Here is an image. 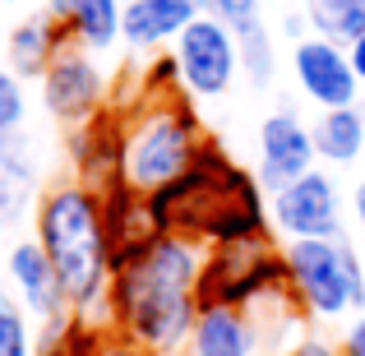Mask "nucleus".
Listing matches in <instances>:
<instances>
[{"mask_svg":"<svg viewBox=\"0 0 365 356\" xmlns=\"http://www.w3.org/2000/svg\"><path fill=\"white\" fill-rule=\"evenodd\" d=\"M208 250L190 236L153 232L134 245L111 250V287L102 320L116 324L120 338L139 342L153 356H180L199 324L195 287Z\"/></svg>","mask_w":365,"mask_h":356,"instance_id":"f257e3e1","label":"nucleus"},{"mask_svg":"<svg viewBox=\"0 0 365 356\" xmlns=\"http://www.w3.org/2000/svg\"><path fill=\"white\" fill-rule=\"evenodd\" d=\"M148 218L158 232H176L199 240L204 250L259 245L268 240L273 218H264V185L241 162L227 158L217 139H204L176 180L148 195Z\"/></svg>","mask_w":365,"mask_h":356,"instance_id":"f03ea898","label":"nucleus"},{"mask_svg":"<svg viewBox=\"0 0 365 356\" xmlns=\"http://www.w3.org/2000/svg\"><path fill=\"white\" fill-rule=\"evenodd\" d=\"M37 240L56 264L74 315H102L111 287V236L102 213V190L70 180L37 199Z\"/></svg>","mask_w":365,"mask_h":356,"instance_id":"7ed1b4c3","label":"nucleus"},{"mask_svg":"<svg viewBox=\"0 0 365 356\" xmlns=\"http://www.w3.org/2000/svg\"><path fill=\"white\" fill-rule=\"evenodd\" d=\"M204 139L208 134L190 93L139 102V111L125 116V180L143 195H153L167 180H176L180 171H190Z\"/></svg>","mask_w":365,"mask_h":356,"instance_id":"20e7f679","label":"nucleus"},{"mask_svg":"<svg viewBox=\"0 0 365 356\" xmlns=\"http://www.w3.org/2000/svg\"><path fill=\"white\" fill-rule=\"evenodd\" d=\"M277 296H296V292H292L287 250H277L273 240L227 245L204 255V273H199V287H195L199 310H217V305L255 310V305L277 301Z\"/></svg>","mask_w":365,"mask_h":356,"instance_id":"39448f33","label":"nucleus"},{"mask_svg":"<svg viewBox=\"0 0 365 356\" xmlns=\"http://www.w3.org/2000/svg\"><path fill=\"white\" fill-rule=\"evenodd\" d=\"M292 292L319 320H338L365 305V268L347 240H287Z\"/></svg>","mask_w":365,"mask_h":356,"instance_id":"423d86ee","label":"nucleus"},{"mask_svg":"<svg viewBox=\"0 0 365 356\" xmlns=\"http://www.w3.org/2000/svg\"><path fill=\"white\" fill-rule=\"evenodd\" d=\"M171 51L180 61V83H185L190 98H222L232 88V79L241 74V42L213 14H199L171 42Z\"/></svg>","mask_w":365,"mask_h":356,"instance_id":"0eeeda50","label":"nucleus"},{"mask_svg":"<svg viewBox=\"0 0 365 356\" xmlns=\"http://www.w3.org/2000/svg\"><path fill=\"white\" fill-rule=\"evenodd\" d=\"M268 218L287 240H338L342 236V195L319 167L301 180L268 195Z\"/></svg>","mask_w":365,"mask_h":356,"instance_id":"6e6552de","label":"nucleus"},{"mask_svg":"<svg viewBox=\"0 0 365 356\" xmlns=\"http://www.w3.org/2000/svg\"><path fill=\"white\" fill-rule=\"evenodd\" d=\"M42 102L56 121L65 125H83L102 111L107 102V79H102L98 61L88 56V46H65L42 74Z\"/></svg>","mask_w":365,"mask_h":356,"instance_id":"1a4fd4ad","label":"nucleus"},{"mask_svg":"<svg viewBox=\"0 0 365 356\" xmlns=\"http://www.w3.org/2000/svg\"><path fill=\"white\" fill-rule=\"evenodd\" d=\"M292 70H296V83L310 102H319L324 111H338V107H356V93H361V79L351 70V56L347 46L329 42V37H301L292 51Z\"/></svg>","mask_w":365,"mask_h":356,"instance_id":"9d476101","label":"nucleus"},{"mask_svg":"<svg viewBox=\"0 0 365 356\" xmlns=\"http://www.w3.org/2000/svg\"><path fill=\"white\" fill-rule=\"evenodd\" d=\"M319 148H314V130L292 111H273L259 125V185L273 190L301 180L305 171H314Z\"/></svg>","mask_w":365,"mask_h":356,"instance_id":"9b49d317","label":"nucleus"},{"mask_svg":"<svg viewBox=\"0 0 365 356\" xmlns=\"http://www.w3.org/2000/svg\"><path fill=\"white\" fill-rule=\"evenodd\" d=\"M9 278H14V287H19L24 310L37 315V320L46 324V338H56V333L70 324L74 305H70V296H65L61 278H56V264L46 259V250H42V240H37V236L33 240H19V245L9 250Z\"/></svg>","mask_w":365,"mask_h":356,"instance_id":"f8f14e48","label":"nucleus"},{"mask_svg":"<svg viewBox=\"0 0 365 356\" xmlns=\"http://www.w3.org/2000/svg\"><path fill=\"white\" fill-rule=\"evenodd\" d=\"M70 158L83 185L107 190L125 180V116L120 111H98L70 134Z\"/></svg>","mask_w":365,"mask_h":356,"instance_id":"ddd939ff","label":"nucleus"},{"mask_svg":"<svg viewBox=\"0 0 365 356\" xmlns=\"http://www.w3.org/2000/svg\"><path fill=\"white\" fill-rule=\"evenodd\" d=\"M199 14H208L204 0H130L125 5V37L134 51H158L176 42Z\"/></svg>","mask_w":365,"mask_h":356,"instance_id":"4468645a","label":"nucleus"},{"mask_svg":"<svg viewBox=\"0 0 365 356\" xmlns=\"http://www.w3.org/2000/svg\"><path fill=\"white\" fill-rule=\"evenodd\" d=\"M65 46H74V37H70V28H65L61 19H51V14H28L24 24L9 28V37H5V61H9V70H14L19 79H42L46 65H51Z\"/></svg>","mask_w":365,"mask_h":356,"instance_id":"2eb2a0df","label":"nucleus"},{"mask_svg":"<svg viewBox=\"0 0 365 356\" xmlns=\"http://www.w3.org/2000/svg\"><path fill=\"white\" fill-rule=\"evenodd\" d=\"M259 352V320L250 310H199V324L190 333L185 356H255Z\"/></svg>","mask_w":365,"mask_h":356,"instance_id":"dca6fc26","label":"nucleus"},{"mask_svg":"<svg viewBox=\"0 0 365 356\" xmlns=\"http://www.w3.org/2000/svg\"><path fill=\"white\" fill-rule=\"evenodd\" d=\"M310 130H314V148H319V158L333 162V167H347V162H356L365 153V116L356 107L324 111Z\"/></svg>","mask_w":365,"mask_h":356,"instance_id":"f3484780","label":"nucleus"},{"mask_svg":"<svg viewBox=\"0 0 365 356\" xmlns=\"http://www.w3.org/2000/svg\"><path fill=\"white\" fill-rule=\"evenodd\" d=\"M65 28L79 46L107 51V46H116V37H125V5L120 0H79Z\"/></svg>","mask_w":365,"mask_h":356,"instance_id":"a211bd4d","label":"nucleus"},{"mask_svg":"<svg viewBox=\"0 0 365 356\" xmlns=\"http://www.w3.org/2000/svg\"><path fill=\"white\" fill-rule=\"evenodd\" d=\"M314 37H329L338 46H351L356 37H365V0H310L305 5Z\"/></svg>","mask_w":365,"mask_h":356,"instance_id":"6ab92c4d","label":"nucleus"},{"mask_svg":"<svg viewBox=\"0 0 365 356\" xmlns=\"http://www.w3.org/2000/svg\"><path fill=\"white\" fill-rule=\"evenodd\" d=\"M241 42V74L250 83H273V74H277V51H273V37H268V28L259 24V28H250V33L236 37Z\"/></svg>","mask_w":365,"mask_h":356,"instance_id":"aec40b11","label":"nucleus"},{"mask_svg":"<svg viewBox=\"0 0 365 356\" xmlns=\"http://www.w3.org/2000/svg\"><path fill=\"white\" fill-rule=\"evenodd\" d=\"M176 93H185L176 51H153V61L143 65V74H139V98L143 102H162V98H176Z\"/></svg>","mask_w":365,"mask_h":356,"instance_id":"412c9836","label":"nucleus"},{"mask_svg":"<svg viewBox=\"0 0 365 356\" xmlns=\"http://www.w3.org/2000/svg\"><path fill=\"white\" fill-rule=\"evenodd\" d=\"M0 356H33V329H28L24 301L0 292Z\"/></svg>","mask_w":365,"mask_h":356,"instance_id":"4be33fe9","label":"nucleus"},{"mask_svg":"<svg viewBox=\"0 0 365 356\" xmlns=\"http://www.w3.org/2000/svg\"><path fill=\"white\" fill-rule=\"evenodd\" d=\"M204 5H208V14L222 19L236 37L264 24V0H204Z\"/></svg>","mask_w":365,"mask_h":356,"instance_id":"5701e85b","label":"nucleus"},{"mask_svg":"<svg viewBox=\"0 0 365 356\" xmlns=\"http://www.w3.org/2000/svg\"><path fill=\"white\" fill-rule=\"evenodd\" d=\"M24 111H28V98H24V83L9 65H0V134H14L24 125Z\"/></svg>","mask_w":365,"mask_h":356,"instance_id":"b1692460","label":"nucleus"},{"mask_svg":"<svg viewBox=\"0 0 365 356\" xmlns=\"http://www.w3.org/2000/svg\"><path fill=\"white\" fill-rule=\"evenodd\" d=\"M28 204H33V180H19L9 171H0V232L14 227L28 213Z\"/></svg>","mask_w":365,"mask_h":356,"instance_id":"393cba45","label":"nucleus"},{"mask_svg":"<svg viewBox=\"0 0 365 356\" xmlns=\"http://www.w3.org/2000/svg\"><path fill=\"white\" fill-rule=\"evenodd\" d=\"M287 356H342V347H333V342H324V338H301V342L287 347Z\"/></svg>","mask_w":365,"mask_h":356,"instance_id":"a878e982","label":"nucleus"},{"mask_svg":"<svg viewBox=\"0 0 365 356\" xmlns=\"http://www.w3.org/2000/svg\"><path fill=\"white\" fill-rule=\"evenodd\" d=\"M98 356H153V352H143L139 342H130V338H116V333H111L107 342H102V352Z\"/></svg>","mask_w":365,"mask_h":356,"instance_id":"bb28decb","label":"nucleus"},{"mask_svg":"<svg viewBox=\"0 0 365 356\" xmlns=\"http://www.w3.org/2000/svg\"><path fill=\"white\" fill-rule=\"evenodd\" d=\"M342 356H365V315L347 329V338H342Z\"/></svg>","mask_w":365,"mask_h":356,"instance_id":"cd10ccee","label":"nucleus"},{"mask_svg":"<svg viewBox=\"0 0 365 356\" xmlns=\"http://www.w3.org/2000/svg\"><path fill=\"white\" fill-rule=\"evenodd\" d=\"M347 56H351V70H356V79L365 83V37H356V42L347 46Z\"/></svg>","mask_w":365,"mask_h":356,"instance_id":"c85d7f7f","label":"nucleus"},{"mask_svg":"<svg viewBox=\"0 0 365 356\" xmlns=\"http://www.w3.org/2000/svg\"><path fill=\"white\" fill-rule=\"evenodd\" d=\"M351 213H356V223H361V232H365V180L351 190Z\"/></svg>","mask_w":365,"mask_h":356,"instance_id":"c756f323","label":"nucleus"},{"mask_svg":"<svg viewBox=\"0 0 365 356\" xmlns=\"http://www.w3.org/2000/svg\"><path fill=\"white\" fill-rule=\"evenodd\" d=\"M287 37H296V42H301V37H305V28H310V19H301V14H287Z\"/></svg>","mask_w":365,"mask_h":356,"instance_id":"7c9ffc66","label":"nucleus"},{"mask_svg":"<svg viewBox=\"0 0 365 356\" xmlns=\"http://www.w3.org/2000/svg\"><path fill=\"white\" fill-rule=\"evenodd\" d=\"M9 139H14V134H0V153H5V148H9Z\"/></svg>","mask_w":365,"mask_h":356,"instance_id":"2f4dec72","label":"nucleus"},{"mask_svg":"<svg viewBox=\"0 0 365 356\" xmlns=\"http://www.w3.org/2000/svg\"><path fill=\"white\" fill-rule=\"evenodd\" d=\"M0 5H19V0H0Z\"/></svg>","mask_w":365,"mask_h":356,"instance_id":"473e14b6","label":"nucleus"},{"mask_svg":"<svg viewBox=\"0 0 365 356\" xmlns=\"http://www.w3.org/2000/svg\"><path fill=\"white\" fill-rule=\"evenodd\" d=\"M120 5H130V0H120Z\"/></svg>","mask_w":365,"mask_h":356,"instance_id":"72a5a7b5","label":"nucleus"}]
</instances>
